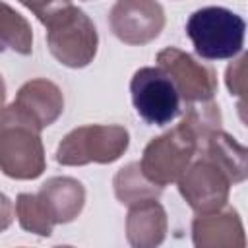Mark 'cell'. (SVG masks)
<instances>
[{
    "label": "cell",
    "mask_w": 248,
    "mask_h": 248,
    "mask_svg": "<svg viewBox=\"0 0 248 248\" xmlns=\"http://www.w3.org/2000/svg\"><path fill=\"white\" fill-rule=\"evenodd\" d=\"M41 23L46 27L48 50L60 64L68 68H85L93 62L99 35L83 10L66 2L48 12Z\"/></svg>",
    "instance_id": "obj_2"
},
{
    "label": "cell",
    "mask_w": 248,
    "mask_h": 248,
    "mask_svg": "<svg viewBox=\"0 0 248 248\" xmlns=\"http://www.w3.org/2000/svg\"><path fill=\"white\" fill-rule=\"evenodd\" d=\"M112 186H114L116 200L124 205H132V203H138L143 200L159 198L163 192V186L145 178L140 163H128L126 167H122L114 174Z\"/></svg>",
    "instance_id": "obj_15"
},
{
    "label": "cell",
    "mask_w": 248,
    "mask_h": 248,
    "mask_svg": "<svg viewBox=\"0 0 248 248\" xmlns=\"http://www.w3.org/2000/svg\"><path fill=\"white\" fill-rule=\"evenodd\" d=\"M198 145L200 143L194 132L180 122L176 128L145 145L140 161L141 172L159 186L176 182L198 153Z\"/></svg>",
    "instance_id": "obj_5"
},
{
    "label": "cell",
    "mask_w": 248,
    "mask_h": 248,
    "mask_svg": "<svg viewBox=\"0 0 248 248\" xmlns=\"http://www.w3.org/2000/svg\"><path fill=\"white\" fill-rule=\"evenodd\" d=\"M37 196L41 198L54 225L74 221L85 205V188L72 176L48 178Z\"/></svg>",
    "instance_id": "obj_13"
},
{
    "label": "cell",
    "mask_w": 248,
    "mask_h": 248,
    "mask_svg": "<svg viewBox=\"0 0 248 248\" xmlns=\"http://www.w3.org/2000/svg\"><path fill=\"white\" fill-rule=\"evenodd\" d=\"M178 192L186 203L198 213H211L227 205L232 182L209 159L202 157L186 167L178 176Z\"/></svg>",
    "instance_id": "obj_7"
},
{
    "label": "cell",
    "mask_w": 248,
    "mask_h": 248,
    "mask_svg": "<svg viewBox=\"0 0 248 248\" xmlns=\"http://www.w3.org/2000/svg\"><path fill=\"white\" fill-rule=\"evenodd\" d=\"M4 99H6V83H4V79L0 76V108L4 107Z\"/></svg>",
    "instance_id": "obj_21"
},
{
    "label": "cell",
    "mask_w": 248,
    "mask_h": 248,
    "mask_svg": "<svg viewBox=\"0 0 248 248\" xmlns=\"http://www.w3.org/2000/svg\"><path fill=\"white\" fill-rule=\"evenodd\" d=\"M130 145V134L118 124H87L68 132L56 149V161L64 167H81L87 163L108 165L124 155Z\"/></svg>",
    "instance_id": "obj_4"
},
{
    "label": "cell",
    "mask_w": 248,
    "mask_h": 248,
    "mask_svg": "<svg viewBox=\"0 0 248 248\" xmlns=\"http://www.w3.org/2000/svg\"><path fill=\"white\" fill-rule=\"evenodd\" d=\"M108 23L126 45H147L165 27V10L157 0H116Z\"/></svg>",
    "instance_id": "obj_9"
},
{
    "label": "cell",
    "mask_w": 248,
    "mask_h": 248,
    "mask_svg": "<svg viewBox=\"0 0 248 248\" xmlns=\"http://www.w3.org/2000/svg\"><path fill=\"white\" fill-rule=\"evenodd\" d=\"M14 103L23 108L41 128L54 124L64 110V95L60 87L46 78L25 81L19 87Z\"/></svg>",
    "instance_id": "obj_12"
},
{
    "label": "cell",
    "mask_w": 248,
    "mask_h": 248,
    "mask_svg": "<svg viewBox=\"0 0 248 248\" xmlns=\"http://www.w3.org/2000/svg\"><path fill=\"white\" fill-rule=\"evenodd\" d=\"M192 240L198 248H244L246 236L242 221L232 207H221L198 215L192 221Z\"/></svg>",
    "instance_id": "obj_10"
},
{
    "label": "cell",
    "mask_w": 248,
    "mask_h": 248,
    "mask_svg": "<svg viewBox=\"0 0 248 248\" xmlns=\"http://www.w3.org/2000/svg\"><path fill=\"white\" fill-rule=\"evenodd\" d=\"M198 153L209 161H213L232 184L242 182L248 174V163H246V147L240 145L232 136L223 132L221 128L211 132L205 141L200 145Z\"/></svg>",
    "instance_id": "obj_14"
},
{
    "label": "cell",
    "mask_w": 248,
    "mask_h": 248,
    "mask_svg": "<svg viewBox=\"0 0 248 248\" xmlns=\"http://www.w3.org/2000/svg\"><path fill=\"white\" fill-rule=\"evenodd\" d=\"M126 215V238L134 248H153L159 246L167 236V211L153 200H143L128 205Z\"/></svg>",
    "instance_id": "obj_11"
},
{
    "label": "cell",
    "mask_w": 248,
    "mask_h": 248,
    "mask_svg": "<svg viewBox=\"0 0 248 248\" xmlns=\"http://www.w3.org/2000/svg\"><path fill=\"white\" fill-rule=\"evenodd\" d=\"M132 103L136 112L155 126L172 122L180 112V95L163 68H140L130 81Z\"/></svg>",
    "instance_id": "obj_6"
},
{
    "label": "cell",
    "mask_w": 248,
    "mask_h": 248,
    "mask_svg": "<svg viewBox=\"0 0 248 248\" xmlns=\"http://www.w3.org/2000/svg\"><path fill=\"white\" fill-rule=\"evenodd\" d=\"M41 126L16 103L0 108V170L16 180L39 178L46 169Z\"/></svg>",
    "instance_id": "obj_1"
},
{
    "label": "cell",
    "mask_w": 248,
    "mask_h": 248,
    "mask_svg": "<svg viewBox=\"0 0 248 248\" xmlns=\"http://www.w3.org/2000/svg\"><path fill=\"white\" fill-rule=\"evenodd\" d=\"M246 54H242L227 68V87L232 95L238 97H244L246 93Z\"/></svg>",
    "instance_id": "obj_18"
},
{
    "label": "cell",
    "mask_w": 248,
    "mask_h": 248,
    "mask_svg": "<svg viewBox=\"0 0 248 248\" xmlns=\"http://www.w3.org/2000/svg\"><path fill=\"white\" fill-rule=\"evenodd\" d=\"M6 48L23 56L31 54L33 31L29 21L19 12L0 0V52Z\"/></svg>",
    "instance_id": "obj_16"
},
{
    "label": "cell",
    "mask_w": 248,
    "mask_h": 248,
    "mask_svg": "<svg viewBox=\"0 0 248 248\" xmlns=\"http://www.w3.org/2000/svg\"><path fill=\"white\" fill-rule=\"evenodd\" d=\"M14 221V205L8 196L0 192V232L6 231Z\"/></svg>",
    "instance_id": "obj_20"
},
{
    "label": "cell",
    "mask_w": 248,
    "mask_h": 248,
    "mask_svg": "<svg viewBox=\"0 0 248 248\" xmlns=\"http://www.w3.org/2000/svg\"><path fill=\"white\" fill-rule=\"evenodd\" d=\"M244 19L221 6H207L194 12L186 21V33L202 58L225 60L242 50Z\"/></svg>",
    "instance_id": "obj_3"
},
{
    "label": "cell",
    "mask_w": 248,
    "mask_h": 248,
    "mask_svg": "<svg viewBox=\"0 0 248 248\" xmlns=\"http://www.w3.org/2000/svg\"><path fill=\"white\" fill-rule=\"evenodd\" d=\"M19 2L27 10H31L39 17V21H41L48 12H52L54 8H58V6H62V4H66L70 0H19Z\"/></svg>",
    "instance_id": "obj_19"
},
{
    "label": "cell",
    "mask_w": 248,
    "mask_h": 248,
    "mask_svg": "<svg viewBox=\"0 0 248 248\" xmlns=\"http://www.w3.org/2000/svg\"><path fill=\"white\" fill-rule=\"evenodd\" d=\"M16 215L21 229L39 236H50L54 223L37 194H19L16 198Z\"/></svg>",
    "instance_id": "obj_17"
},
{
    "label": "cell",
    "mask_w": 248,
    "mask_h": 248,
    "mask_svg": "<svg viewBox=\"0 0 248 248\" xmlns=\"http://www.w3.org/2000/svg\"><path fill=\"white\" fill-rule=\"evenodd\" d=\"M159 68H163L172 79L180 99L188 105L211 101L217 93V74L213 68L198 62L188 52L169 46L157 54Z\"/></svg>",
    "instance_id": "obj_8"
}]
</instances>
